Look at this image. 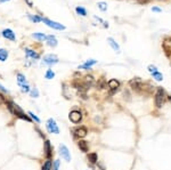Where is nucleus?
Instances as JSON below:
<instances>
[{"label":"nucleus","mask_w":171,"mask_h":170,"mask_svg":"<svg viewBox=\"0 0 171 170\" xmlns=\"http://www.w3.org/2000/svg\"><path fill=\"white\" fill-rule=\"evenodd\" d=\"M0 98L3 101V103H5V105H6L8 112H9L12 115L16 117L17 119L24 120V121H27V122H33L32 119L29 117V114L25 113V112L21 108V106H18V105L16 104L14 101H12L10 98H6V97H3V95H2L1 92H0Z\"/></svg>","instance_id":"obj_1"},{"label":"nucleus","mask_w":171,"mask_h":170,"mask_svg":"<svg viewBox=\"0 0 171 170\" xmlns=\"http://www.w3.org/2000/svg\"><path fill=\"white\" fill-rule=\"evenodd\" d=\"M167 99V94H165V90L161 87H158L156 89V92L154 95V104H155V107L156 108H161L164 102Z\"/></svg>","instance_id":"obj_2"},{"label":"nucleus","mask_w":171,"mask_h":170,"mask_svg":"<svg viewBox=\"0 0 171 170\" xmlns=\"http://www.w3.org/2000/svg\"><path fill=\"white\" fill-rule=\"evenodd\" d=\"M129 86L132 90H135L138 94H143L145 88V82H143V80L140 78H133L129 81Z\"/></svg>","instance_id":"obj_3"},{"label":"nucleus","mask_w":171,"mask_h":170,"mask_svg":"<svg viewBox=\"0 0 171 170\" xmlns=\"http://www.w3.org/2000/svg\"><path fill=\"white\" fill-rule=\"evenodd\" d=\"M71 134H72V136H73L74 139H81V138H83V137L87 136L88 129L84 126H77V127H74V128L71 129Z\"/></svg>","instance_id":"obj_4"},{"label":"nucleus","mask_w":171,"mask_h":170,"mask_svg":"<svg viewBox=\"0 0 171 170\" xmlns=\"http://www.w3.org/2000/svg\"><path fill=\"white\" fill-rule=\"evenodd\" d=\"M46 129H47V131H48L49 134H54V135H58V134L61 132L57 122H56L53 118H49L46 121Z\"/></svg>","instance_id":"obj_5"},{"label":"nucleus","mask_w":171,"mask_h":170,"mask_svg":"<svg viewBox=\"0 0 171 170\" xmlns=\"http://www.w3.org/2000/svg\"><path fill=\"white\" fill-rule=\"evenodd\" d=\"M58 62H59V58H58V56L55 55V54L45 55L43 58H42V65L53 66V65H56Z\"/></svg>","instance_id":"obj_6"},{"label":"nucleus","mask_w":171,"mask_h":170,"mask_svg":"<svg viewBox=\"0 0 171 170\" xmlns=\"http://www.w3.org/2000/svg\"><path fill=\"white\" fill-rule=\"evenodd\" d=\"M43 155L46 159H53L54 157V147L49 139H45L43 142Z\"/></svg>","instance_id":"obj_7"},{"label":"nucleus","mask_w":171,"mask_h":170,"mask_svg":"<svg viewBox=\"0 0 171 170\" xmlns=\"http://www.w3.org/2000/svg\"><path fill=\"white\" fill-rule=\"evenodd\" d=\"M24 52H25V57H27V61H31V63H36L38 59L40 58V54L33 49H30V48H24Z\"/></svg>","instance_id":"obj_8"},{"label":"nucleus","mask_w":171,"mask_h":170,"mask_svg":"<svg viewBox=\"0 0 171 170\" xmlns=\"http://www.w3.org/2000/svg\"><path fill=\"white\" fill-rule=\"evenodd\" d=\"M68 119L74 125H78L82 121V113L80 112L79 110H73L68 113Z\"/></svg>","instance_id":"obj_9"},{"label":"nucleus","mask_w":171,"mask_h":170,"mask_svg":"<svg viewBox=\"0 0 171 170\" xmlns=\"http://www.w3.org/2000/svg\"><path fill=\"white\" fill-rule=\"evenodd\" d=\"M42 22H43L47 26H49V27L54 29V30H59V31L65 30V26L64 25H62V24L58 23V22L52 21V20H49V18H47V17H42Z\"/></svg>","instance_id":"obj_10"},{"label":"nucleus","mask_w":171,"mask_h":170,"mask_svg":"<svg viewBox=\"0 0 171 170\" xmlns=\"http://www.w3.org/2000/svg\"><path fill=\"white\" fill-rule=\"evenodd\" d=\"M58 150H59L61 157H63L66 162H70L71 161V153H70V150L67 148V146L64 144H61L59 147H58Z\"/></svg>","instance_id":"obj_11"},{"label":"nucleus","mask_w":171,"mask_h":170,"mask_svg":"<svg viewBox=\"0 0 171 170\" xmlns=\"http://www.w3.org/2000/svg\"><path fill=\"white\" fill-rule=\"evenodd\" d=\"M1 36L7 40H10V41H16V36L14 33V31L12 29H3L1 31Z\"/></svg>","instance_id":"obj_12"},{"label":"nucleus","mask_w":171,"mask_h":170,"mask_svg":"<svg viewBox=\"0 0 171 170\" xmlns=\"http://www.w3.org/2000/svg\"><path fill=\"white\" fill-rule=\"evenodd\" d=\"M77 145H78L79 150L82 153H88V152H89V144H88V142H86L84 139H79Z\"/></svg>","instance_id":"obj_13"},{"label":"nucleus","mask_w":171,"mask_h":170,"mask_svg":"<svg viewBox=\"0 0 171 170\" xmlns=\"http://www.w3.org/2000/svg\"><path fill=\"white\" fill-rule=\"evenodd\" d=\"M95 64H97V61L96 59H88V61H86L82 65H79L78 66V69L79 70H91L92 65H95Z\"/></svg>","instance_id":"obj_14"},{"label":"nucleus","mask_w":171,"mask_h":170,"mask_svg":"<svg viewBox=\"0 0 171 170\" xmlns=\"http://www.w3.org/2000/svg\"><path fill=\"white\" fill-rule=\"evenodd\" d=\"M82 81H83V83L86 85V87H87L88 89H90L92 86L95 85V78L92 77L91 74H87V76H84V78L82 79Z\"/></svg>","instance_id":"obj_15"},{"label":"nucleus","mask_w":171,"mask_h":170,"mask_svg":"<svg viewBox=\"0 0 171 170\" xmlns=\"http://www.w3.org/2000/svg\"><path fill=\"white\" fill-rule=\"evenodd\" d=\"M120 86H121V82L117 80V79H111L107 81V87H108V90H113V89H120Z\"/></svg>","instance_id":"obj_16"},{"label":"nucleus","mask_w":171,"mask_h":170,"mask_svg":"<svg viewBox=\"0 0 171 170\" xmlns=\"http://www.w3.org/2000/svg\"><path fill=\"white\" fill-rule=\"evenodd\" d=\"M87 160H88V162H89L91 166L97 164V162H98V155H97V153H96V152L87 153Z\"/></svg>","instance_id":"obj_17"},{"label":"nucleus","mask_w":171,"mask_h":170,"mask_svg":"<svg viewBox=\"0 0 171 170\" xmlns=\"http://www.w3.org/2000/svg\"><path fill=\"white\" fill-rule=\"evenodd\" d=\"M16 80H17V85H18V86H23V85L29 83L25 74H23L22 72H17V74H16Z\"/></svg>","instance_id":"obj_18"},{"label":"nucleus","mask_w":171,"mask_h":170,"mask_svg":"<svg viewBox=\"0 0 171 170\" xmlns=\"http://www.w3.org/2000/svg\"><path fill=\"white\" fill-rule=\"evenodd\" d=\"M96 87H97V89H99V90L106 89V88H107V80H106L104 77L98 79V81L96 82Z\"/></svg>","instance_id":"obj_19"},{"label":"nucleus","mask_w":171,"mask_h":170,"mask_svg":"<svg viewBox=\"0 0 171 170\" xmlns=\"http://www.w3.org/2000/svg\"><path fill=\"white\" fill-rule=\"evenodd\" d=\"M46 42H47V45H48L49 47H53V48L57 46V39H56V37H55V36H53V34H49V36H47Z\"/></svg>","instance_id":"obj_20"},{"label":"nucleus","mask_w":171,"mask_h":170,"mask_svg":"<svg viewBox=\"0 0 171 170\" xmlns=\"http://www.w3.org/2000/svg\"><path fill=\"white\" fill-rule=\"evenodd\" d=\"M107 41H108V45L112 47V49H113L114 52H121V49H120V46H119L118 43H117V41L113 39V38H107Z\"/></svg>","instance_id":"obj_21"},{"label":"nucleus","mask_w":171,"mask_h":170,"mask_svg":"<svg viewBox=\"0 0 171 170\" xmlns=\"http://www.w3.org/2000/svg\"><path fill=\"white\" fill-rule=\"evenodd\" d=\"M53 160L52 159H46V161L43 162L41 170H53Z\"/></svg>","instance_id":"obj_22"},{"label":"nucleus","mask_w":171,"mask_h":170,"mask_svg":"<svg viewBox=\"0 0 171 170\" xmlns=\"http://www.w3.org/2000/svg\"><path fill=\"white\" fill-rule=\"evenodd\" d=\"M32 38H34L36 40H38V41H40V42H42V41H46L47 36H46L45 33H41V32H34V33L32 34Z\"/></svg>","instance_id":"obj_23"},{"label":"nucleus","mask_w":171,"mask_h":170,"mask_svg":"<svg viewBox=\"0 0 171 170\" xmlns=\"http://www.w3.org/2000/svg\"><path fill=\"white\" fill-rule=\"evenodd\" d=\"M9 56V52L5 48H0V62H6Z\"/></svg>","instance_id":"obj_24"},{"label":"nucleus","mask_w":171,"mask_h":170,"mask_svg":"<svg viewBox=\"0 0 171 170\" xmlns=\"http://www.w3.org/2000/svg\"><path fill=\"white\" fill-rule=\"evenodd\" d=\"M62 94H63V96L65 97L66 99H71V98H72V95L68 92V88H67L66 83H63V85H62Z\"/></svg>","instance_id":"obj_25"},{"label":"nucleus","mask_w":171,"mask_h":170,"mask_svg":"<svg viewBox=\"0 0 171 170\" xmlns=\"http://www.w3.org/2000/svg\"><path fill=\"white\" fill-rule=\"evenodd\" d=\"M27 17L31 22H34V23H38V22H42V17L39 15H34V14H27Z\"/></svg>","instance_id":"obj_26"},{"label":"nucleus","mask_w":171,"mask_h":170,"mask_svg":"<svg viewBox=\"0 0 171 170\" xmlns=\"http://www.w3.org/2000/svg\"><path fill=\"white\" fill-rule=\"evenodd\" d=\"M55 78V72H54L52 69H48L47 71H46V73H45V79H47V80H52V79Z\"/></svg>","instance_id":"obj_27"},{"label":"nucleus","mask_w":171,"mask_h":170,"mask_svg":"<svg viewBox=\"0 0 171 170\" xmlns=\"http://www.w3.org/2000/svg\"><path fill=\"white\" fill-rule=\"evenodd\" d=\"M27 114H29V117L32 119V121L33 122H36V123H41V120H40V118H38L33 112H31V111H29L27 112Z\"/></svg>","instance_id":"obj_28"},{"label":"nucleus","mask_w":171,"mask_h":170,"mask_svg":"<svg viewBox=\"0 0 171 170\" xmlns=\"http://www.w3.org/2000/svg\"><path fill=\"white\" fill-rule=\"evenodd\" d=\"M162 48H163V50L165 52V55L168 56V57H170L171 56V46H168L165 42L162 45Z\"/></svg>","instance_id":"obj_29"},{"label":"nucleus","mask_w":171,"mask_h":170,"mask_svg":"<svg viewBox=\"0 0 171 170\" xmlns=\"http://www.w3.org/2000/svg\"><path fill=\"white\" fill-rule=\"evenodd\" d=\"M29 94H30V96H31L32 98H38V97H39V90H38V88H36V87L32 88L31 92H29Z\"/></svg>","instance_id":"obj_30"},{"label":"nucleus","mask_w":171,"mask_h":170,"mask_svg":"<svg viewBox=\"0 0 171 170\" xmlns=\"http://www.w3.org/2000/svg\"><path fill=\"white\" fill-rule=\"evenodd\" d=\"M75 12H77L78 15L87 16V10H86V8H83V7H77V8H75Z\"/></svg>","instance_id":"obj_31"},{"label":"nucleus","mask_w":171,"mask_h":170,"mask_svg":"<svg viewBox=\"0 0 171 170\" xmlns=\"http://www.w3.org/2000/svg\"><path fill=\"white\" fill-rule=\"evenodd\" d=\"M20 88H21V92H25V94H29V92H31V87H30V85L27 83V85H23V86H20Z\"/></svg>","instance_id":"obj_32"},{"label":"nucleus","mask_w":171,"mask_h":170,"mask_svg":"<svg viewBox=\"0 0 171 170\" xmlns=\"http://www.w3.org/2000/svg\"><path fill=\"white\" fill-rule=\"evenodd\" d=\"M97 6H98V8H99L102 12H106V10H107V3L104 2V1H99V2L97 3Z\"/></svg>","instance_id":"obj_33"},{"label":"nucleus","mask_w":171,"mask_h":170,"mask_svg":"<svg viewBox=\"0 0 171 170\" xmlns=\"http://www.w3.org/2000/svg\"><path fill=\"white\" fill-rule=\"evenodd\" d=\"M152 77H153V79H155L156 81H162L163 80V74L161 73V72H155V73H153L152 74Z\"/></svg>","instance_id":"obj_34"},{"label":"nucleus","mask_w":171,"mask_h":170,"mask_svg":"<svg viewBox=\"0 0 171 170\" xmlns=\"http://www.w3.org/2000/svg\"><path fill=\"white\" fill-rule=\"evenodd\" d=\"M147 70H148V72L151 73V74H153V73H155V72H158V67L155 65H148V67H147Z\"/></svg>","instance_id":"obj_35"},{"label":"nucleus","mask_w":171,"mask_h":170,"mask_svg":"<svg viewBox=\"0 0 171 170\" xmlns=\"http://www.w3.org/2000/svg\"><path fill=\"white\" fill-rule=\"evenodd\" d=\"M59 166H61V161L55 160L53 162V170H59Z\"/></svg>","instance_id":"obj_36"},{"label":"nucleus","mask_w":171,"mask_h":170,"mask_svg":"<svg viewBox=\"0 0 171 170\" xmlns=\"http://www.w3.org/2000/svg\"><path fill=\"white\" fill-rule=\"evenodd\" d=\"M0 92H1V94H3V95H9V94H10V92H9L7 88H5L1 83H0Z\"/></svg>","instance_id":"obj_37"},{"label":"nucleus","mask_w":171,"mask_h":170,"mask_svg":"<svg viewBox=\"0 0 171 170\" xmlns=\"http://www.w3.org/2000/svg\"><path fill=\"white\" fill-rule=\"evenodd\" d=\"M34 129H36V131H37V132L39 134V136H40V137H41V138H43V139H46V136H45V134L42 132V130L40 129L39 127H37V126H36V127H34Z\"/></svg>","instance_id":"obj_38"},{"label":"nucleus","mask_w":171,"mask_h":170,"mask_svg":"<svg viewBox=\"0 0 171 170\" xmlns=\"http://www.w3.org/2000/svg\"><path fill=\"white\" fill-rule=\"evenodd\" d=\"M123 97H124V99H128V101L130 99V97H131V96H130V92H129L128 89L123 92Z\"/></svg>","instance_id":"obj_39"},{"label":"nucleus","mask_w":171,"mask_h":170,"mask_svg":"<svg viewBox=\"0 0 171 170\" xmlns=\"http://www.w3.org/2000/svg\"><path fill=\"white\" fill-rule=\"evenodd\" d=\"M97 167H98V168H99L101 170H105V167H104V164H103V163H102L101 161H98V162H97Z\"/></svg>","instance_id":"obj_40"},{"label":"nucleus","mask_w":171,"mask_h":170,"mask_svg":"<svg viewBox=\"0 0 171 170\" xmlns=\"http://www.w3.org/2000/svg\"><path fill=\"white\" fill-rule=\"evenodd\" d=\"M138 3H140V5H146V3H148L149 2V0H136Z\"/></svg>","instance_id":"obj_41"},{"label":"nucleus","mask_w":171,"mask_h":170,"mask_svg":"<svg viewBox=\"0 0 171 170\" xmlns=\"http://www.w3.org/2000/svg\"><path fill=\"white\" fill-rule=\"evenodd\" d=\"M80 78H81V73H80V72H74L73 79H80Z\"/></svg>","instance_id":"obj_42"},{"label":"nucleus","mask_w":171,"mask_h":170,"mask_svg":"<svg viewBox=\"0 0 171 170\" xmlns=\"http://www.w3.org/2000/svg\"><path fill=\"white\" fill-rule=\"evenodd\" d=\"M152 10H153V12H156V13H161V12H162V10H161L160 8H158V7H153Z\"/></svg>","instance_id":"obj_43"},{"label":"nucleus","mask_w":171,"mask_h":170,"mask_svg":"<svg viewBox=\"0 0 171 170\" xmlns=\"http://www.w3.org/2000/svg\"><path fill=\"white\" fill-rule=\"evenodd\" d=\"M25 2H27V3L29 5V6H30V7H33V3H32V2L30 1V0H25Z\"/></svg>","instance_id":"obj_44"},{"label":"nucleus","mask_w":171,"mask_h":170,"mask_svg":"<svg viewBox=\"0 0 171 170\" xmlns=\"http://www.w3.org/2000/svg\"><path fill=\"white\" fill-rule=\"evenodd\" d=\"M7 1H9V0H0V3H3V2H7Z\"/></svg>","instance_id":"obj_45"}]
</instances>
